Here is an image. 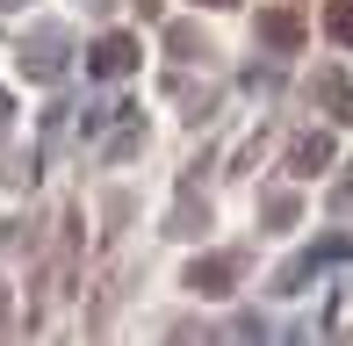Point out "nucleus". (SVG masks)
<instances>
[{
  "instance_id": "2",
  "label": "nucleus",
  "mask_w": 353,
  "mask_h": 346,
  "mask_svg": "<svg viewBox=\"0 0 353 346\" xmlns=\"http://www.w3.org/2000/svg\"><path fill=\"white\" fill-rule=\"evenodd\" d=\"M188 281H195V289H231V260H202Z\"/></svg>"
},
{
  "instance_id": "1",
  "label": "nucleus",
  "mask_w": 353,
  "mask_h": 346,
  "mask_svg": "<svg viewBox=\"0 0 353 346\" xmlns=\"http://www.w3.org/2000/svg\"><path fill=\"white\" fill-rule=\"evenodd\" d=\"M130 65H137V37H123V29H116V37L94 43V72H101V80H123Z\"/></svg>"
},
{
  "instance_id": "3",
  "label": "nucleus",
  "mask_w": 353,
  "mask_h": 346,
  "mask_svg": "<svg viewBox=\"0 0 353 346\" xmlns=\"http://www.w3.org/2000/svg\"><path fill=\"white\" fill-rule=\"evenodd\" d=\"M260 37H267V43H296L303 29H296V14L281 8V14H267V22H260Z\"/></svg>"
},
{
  "instance_id": "4",
  "label": "nucleus",
  "mask_w": 353,
  "mask_h": 346,
  "mask_svg": "<svg viewBox=\"0 0 353 346\" xmlns=\"http://www.w3.org/2000/svg\"><path fill=\"white\" fill-rule=\"evenodd\" d=\"M325 29L339 43H353V0H332V8H325Z\"/></svg>"
},
{
  "instance_id": "5",
  "label": "nucleus",
  "mask_w": 353,
  "mask_h": 346,
  "mask_svg": "<svg viewBox=\"0 0 353 346\" xmlns=\"http://www.w3.org/2000/svg\"><path fill=\"white\" fill-rule=\"evenodd\" d=\"M216 8H223V0H216Z\"/></svg>"
}]
</instances>
